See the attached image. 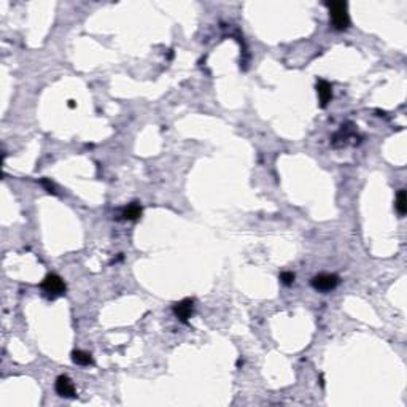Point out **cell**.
Masks as SVG:
<instances>
[{
  "mask_svg": "<svg viewBox=\"0 0 407 407\" xmlns=\"http://www.w3.org/2000/svg\"><path fill=\"white\" fill-rule=\"evenodd\" d=\"M69 107H70V108H75V102H73V101H69Z\"/></svg>",
  "mask_w": 407,
  "mask_h": 407,
  "instance_id": "12",
  "label": "cell"
},
{
  "mask_svg": "<svg viewBox=\"0 0 407 407\" xmlns=\"http://www.w3.org/2000/svg\"><path fill=\"white\" fill-rule=\"evenodd\" d=\"M316 94H318L321 108H326L328 103L332 101V86H331V83H328L326 80L316 81Z\"/></svg>",
  "mask_w": 407,
  "mask_h": 407,
  "instance_id": "6",
  "label": "cell"
},
{
  "mask_svg": "<svg viewBox=\"0 0 407 407\" xmlns=\"http://www.w3.org/2000/svg\"><path fill=\"white\" fill-rule=\"evenodd\" d=\"M339 283H340V279L336 274H318L310 280L312 287L316 291H321V293H328V291L336 290L339 287Z\"/></svg>",
  "mask_w": 407,
  "mask_h": 407,
  "instance_id": "3",
  "label": "cell"
},
{
  "mask_svg": "<svg viewBox=\"0 0 407 407\" xmlns=\"http://www.w3.org/2000/svg\"><path fill=\"white\" fill-rule=\"evenodd\" d=\"M240 366H243V361H242V360L237 361V368H240Z\"/></svg>",
  "mask_w": 407,
  "mask_h": 407,
  "instance_id": "13",
  "label": "cell"
},
{
  "mask_svg": "<svg viewBox=\"0 0 407 407\" xmlns=\"http://www.w3.org/2000/svg\"><path fill=\"white\" fill-rule=\"evenodd\" d=\"M121 216H123L124 219H127V221H135V219H138L142 216V205L138 202L127 204V205L121 210Z\"/></svg>",
  "mask_w": 407,
  "mask_h": 407,
  "instance_id": "7",
  "label": "cell"
},
{
  "mask_svg": "<svg viewBox=\"0 0 407 407\" xmlns=\"http://www.w3.org/2000/svg\"><path fill=\"white\" fill-rule=\"evenodd\" d=\"M42 185H43L45 188L48 190V193H56V191H54V186H53V185H51L50 182H48L46 178H43V180H42Z\"/></svg>",
  "mask_w": 407,
  "mask_h": 407,
  "instance_id": "11",
  "label": "cell"
},
{
  "mask_svg": "<svg viewBox=\"0 0 407 407\" xmlns=\"http://www.w3.org/2000/svg\"><path fill=\"white\" fill-rule=\"evenodd\" d=\"M295 279H296V275L293 274V272H290V271L280 274V282H282L283 285H287V287H290V285L295 283Z\"/></svg>",
  "mask_w": 407,
  "mask_h": 407,
  "instance_id": "10",
  "label": "cell"
},
{
  "mask_svg": "<svg viewBox=\"0 0 407 407\" xmlns=\"http://www.w3.org/2000/svg\"><path fill=\"white\" fill-rule=\"evenodd\" d=\"M193 312H194V299L186 298V299L180 301V303L174 304V313H175L177 318L180 321H183V323H186L191 318Z\"/></svg>",
  "mask_w": 407,
  "mask_h": 407,
  "instance_id": "4",
  "label": "cell"
},
{
  "mask_svg": "<svg viewBox=\"0 0 407 407\" xmlns=\"http://www.w3.org/2000/svg\"><path fill=\"white\" fill-rule=\"evenodd\" d=\"M329 6V18L332 22V27L336 30H345L350 27V16L347 11L345 2H331Z\"/></svg>",
  "mask_w": 407,
  "mask_h": 407,
  "instance_id": "1",
  "label": "cell"
},
{
  "mask_svg": "<svg viewBox=\"0 0 407 407\" xmlns=\"http://www.w3.org/2000/svg\"><path fill=\"white\" fill-rule=\"evenodd\" d=\"M396 210L400 216H404L407 213V198H406V191L404 190H400L398 191V196H396Z\"/></svg>",
  "mask_w": 407,
  "mask_h": 407,
  "instance_id": "9",
  "label": "cell"
},
{
  "mask_svg": "<svg viewBox=\"0 0 407 407\" xmlns=\"http://www.w3.org/2000/svg\"><path fill=\"white\" fill-rule=\"evenodd\" d=\"M72 361L78 366H93L94 358L91 353L83 352V350H73L72 352Z\"/></svg>",
  "mask_w": 407,
  "mask_h": 407,
  "instance_id": "8",
  "label": "cell"
},
{
  "mask_svg": "<svg viewBox=\"0 0 407 407\" xmlns=\"http://www.w3.org/2000/svg\"><path fill=\"white\" fill-rule=\"evenodd\" d=\"M54 390H56V393L62 398H75L77 396L75 385H73V382L67 376H59L58 379H56Z\"/></svg>",
  "mask_w": 407,
  "mask_h": 407,
  "instance_id": "5",
  "label": "cell"
},
{
  "mask_svg": "<svg viewBox=\"0 0 407 407\" xmlns=\"http://www.w3.org/2000/svg\"><path fill=\"white\" fill-rule=\"evenodd\" d=\"M40 288H42V291L45 293V295L50 298V299H54V298H59L62 295H66V282H64L59 275H56V274H48L42 285H40Z\"/></svg>",
  "mask_w": 407,
  "mask_h": 407,
  "instance_id": "2",
  "label": "cell"
}]
</instances>
